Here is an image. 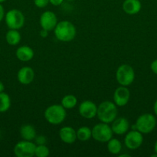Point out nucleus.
Instances as JSON below:
<instances>
[{
  "instance_id": "obj_1",
  "label": "nucleus",
  "mask_w": 157,
  "mask_h": 157,
  "mask_svg": "<svg viewBox=\"0 0 157 157\" xmlns=\"http://www.w3.org/2000/svg\"><path fill=\"white\" fill-rule=\"evenodd\" d=\"M55 36L62 42H69L75 38L76 35V29L71 21L67 20L58 21L55 29Z\"/></svg>"
},
{
  "instance_id": "obj_2",
  "label": "nucleus",
  "mask_w": 157,
  "mask_h": 157,
  "mask_svg": "<svg viewBox=\"0 0 157 157\" xmlns=\"http://www.w3.org/2000/svg\"><path fill=\"white\" fill-rule=\"evenodd\" d=\"M117 114L118 109L114 102L106 101L98 106L96 116L100 122L111 124L116 118Z\"/></svg>"
},
{
  "instance_id": "obj_3",
  "label": "nucleus",
  "mask_w": 157,
  "mask_h": 157,
  "mask_svg": "<svg viewBox=\"0 0 157 157\" xmlns=\"http://www.w3.org/2000/svg\"><path fill=\"white\" fill-rule=\"evenodd\" d=\"M156 126L155 117L152 113H143L137 118L132 130H137L143 134H149L154 130Z\"/></svg>"
},
{
  "instance_id": "obj_4",
  "label": "nucleus",
  "mask_w": 157,
  "mask_h": 157,
  "mask_svg": "<svg viewBox=\"0 0 157 157\" xmlns=\"http://www.w3.org/2000/svg\"><path fill=\"white\" fill-rule=\"evenodd\" d=\"M45 119L52 125H58L66 117V110L60 104H53L46 109L44 112Z\"/></svg>"
},
{
  "instance_id": "obj_5",
  "label": "nucleus",
  "mask_w": 157,
  "mask_h": 157,
  "mask_svg": "<svg viewBox=\"0 0 157 157\" xmlns=\"http://www.w3.org/2000/svg\"><path fill=\"white\" fill-rule=\"evenodd\" d=\"M115 78L120 85L128 87L131 85L135 80L134 69L129 64H122L115 72Z\"/></svg>"
},
{
  "instance_id": "obj_6",
  "label": "nucleus",
  "mask_w": 157,
  "mask_h": 157,
  "mask_svg": "<svg viewBox=\"0 0 157 157\" xmlns=\"http://www.w3.org/2000/svg\"><path fill=\"white\" fill-rule=\"evenodd\" d=\"M113 132L109 124L99 123L92 127V137L99 143H107L113 136Z\"/></svg>"
},
{
  "instance_id": "obj_7",
  "label": "nucleus",
  "mask_w": 157,
  "mask_h": 157,
  "mask_svg": "<svg viewBox=\"0 0 157 157\" xmlns=\"http://www.w3.org/2000/svg\"><path fill=\"white\" fill-rule=\"evenodd\" d=\"M5 21L9 29H22L25 24V16L18 9H11L5 15Z\"/></svg>"
},
{
  "instance_id": "obj_8",
  "label": "nucleus",
  "mask_w": 157,
  "mask_h": 157,
  "mask_svg": "<svg viewBox=\"0 0 157 157\" xmlns=\"http://www.w3.org/2000/svg\"><path fill=\"white\" fill-rule=\"evenodd\" d=\"M36 145L29 140L19 141L14 147V154L17 157H32L35 156Z\"/></svg>"
},
{
  "instance_id": "obj_9",
  "label": "nucleus",
  "mask_w": 157,
  "mask_h": 157,
  "mask_svg": "<svg viewBox=\"0 0 157 157\" xmlns=\"http://www.w3.org/2000/svg\"><path fill=\"white\" fill-rule=\"evenodd\" d=\"M143 143V134L137 130H132L126 133L124 144L129 150L139 148Z\"/></svg>"
},
{
  "instance_id": "obj_10",
  "label": "nucleus",
  "mask_w": 157,
  "mask_h": 157,
  "mask_svg": "<svg viewBox=\"0 0 157 157\" xmlns=\"http://www.w3.org/2000/svg\"><path fill=\"white\" fill-rule=\"evenodd\" d=\"M58 23L56 15L52 11H46L41 15L39 18V24L42 29L50 32L55 29Z\"/></svg>"
},
{
  "instance_id": "obj_11",
  "label": "nucleus",
  "mask_w": 157,
  "mask_h": 157,
  "mask_svg": "<svg viewBox=\"0 0 157 157\" xmlns=\"http://www.w3.org/2000/svg\"><path fill=\"white\" fill-rule=\"evenodd\" d=\"M96 104L92 101H84L79 104L78 107V113L85 119H92L97 114Z\"/></svg>"
},
{
  "instance_id": "obj_12",
  "label": "nucleus",
  "mask_w": 157,
  "mask_h": 157,
  "mask_svg": "<svg viewBox=\"0 0 157 157\" xmlns=\"http://www.w3.org/2000/svg\"><path fill=\"white\" fill-rule=\"evenodd\" d=\"M130 91L127 87L121 86L117 87L113 94V102L117 107H124L129 103Z\"/></svg>"
},
{
  "instance_id": "obj_13",
  "label": "nucleus",
  "mask_w": 157,
  "mask_h": 157,
  "mask_svg": "<svg viewBox=\"0 0 157 157\" xmlns=\"http://www.w3.org/2000/svg\"><path fill=\"white\" fill-rule=\"evenodd\" d=\"M129 122L126 118L119 117L112 121L111 128L114 134L124 135L129 131Z\"/></svg>"
},
{
  "instance_id": "obj_14",
  "label": "nucleus",
  "mask_w": 157,
  "mask_h": 157,
  "mask_svg": "<svg viewBox=\"0 0 157 157\" xmlns=\"http://www.w3.org/2000/svg\"><path fill=\"white\" fill-rule=\"evenodd\" d=\"M35 78V72L33 69L28 66L20 68L17 73V79L20 84L28 85L33 81Z\"/></svg>"
},
{
  "instance_id": "obj_15",
  "label": "nucleus",
  "mask_w": 157,
  "mask_h": 157,
  "mask_svg": "<svg viewBox=\"0 0 157 157\" xmlns=\"http://www.w3.org/2000/svg\"><path fill=\"white\" fill-rule=\"evenodd\" d=\"M58 135H59L60 140L65 144H72L75 143L77 140L76 131L69 126L62 127L58 132Z\"/></svg>"
},
{
  "instance_id": "obj_16",
  "label": "nucleus",
  "mask_w": 157,
  "mask_h": 157,
  "mask_svg": "<svg viewBox=\"0 0 157 157\" xmlns=\"http://www.w3.org/2000/svg\"><path fill=\"white\" fill-rule=\"evenodd\" d=\"M142 9L140 0H125L123 3V9L128 15H135Z\"/></svg>"
},
{
  "instance_id": "obj_17",
  "label": "nucleus",
  "mask_w": 157,
  "mask_h": 157,
  "mask_svg": "<svg viewBox=\"0 0 157 157\" xmlns=\"http://www.w3.org/2000/svg\"><path fill=\"white\" fill-rule=\"evenodd\" d=\"M15 55L19 61L27 62L33 58L34 52L32 48H30L29 46L22 45L17 48L16 52H15Z\"/></svg>"
},
{
  "instance_id": "obj_18",
  "label": "nucleus",
  "mask_w": 157,
  "mask_h": 157,
  "mask_svg": "<svg viewBox=\"0 0 157 157\" xmlns=\"http://www.w3.org/2000/svg\"><path fill=\"white\" fill-rule=\"evenodd\" d=\"M20 136L25 140L32 141L36 136V131L33 126L30 124H25L20 128Z\"/></svg>"
},
{
  "instance_id": "obj_19",
  "label": "nucleus",
  "mask_w": 157,
  "mask_h": 157,
  "mask_svg": "<svg viewBox=\"0 0 157 157\" xmlns=\"http://www.w3.org/2000/svg\"><path fill=\"white\" fill-rule=\"evenodd\" d=\"M6 42L9 45L15 46L19 44L21 41V35L18 30L16 29H9L6 34Z\"/></svg>"
},
{
  "instance_id": "obj_20",
  "label": "nucleus",
  "mask_w": 157,
  "mask_h": 157,
  "mask_svg": "<svg viewBox=\"0 0 157 157\" xmlns=\"http://www.w3.org/2000/svg\"><path fill=\"white\" fill-rule=\"evenodd\" d=\"M107 150L111 154L118 155L122 150V143L115 138H112L107 142Z\"/></svg>"
},
{
  "instance_id": "obj_21",
  "label": "nucleus",
  "mask_w": 157,
  "mask_h": 157,
  "mask_svg": "<svg viewBox=\"0 0 157 157\" xmlns=\"http://www.w3.org/2000/svg\"><path fill=\"white\" fill-rule=\"evenodd\" d=\"M77 140L82 141V142H86L89 140L92 137V129L89 127H81L77 130L76 131Z\"/></svg>"
},
{
  "instance_id": "obj_22",
  "label": "nucleus",
  "mask_w": 157,
  "mask_h": 157,
  "mask_svg": "<svg viewBox=\"0 0 157 157\" xmlns=\"http://www.w3.org/2000/svg\"><path fill=\"white\" fill-rule=\"evenodd\" d=\"M77 98L72 94H67L64 96L62 99L61 105L66 110H71L77 105Z\"/></svg>"
},
{
  "instance_id": "obj_23",
  "label": "nucleus",
  "mask_w": 157,
  "mask_h": 157,
  "mask_svg": "<svg viewBox=\"0 0 157 157\" xmlns=\"http://www.w3.org/2000/svg\"><path fill=\"white\" fill-rule=\"evenodd\" d=\"M11 107V99L8 94L4 91L0 93V113H5Z\"/></svg>"
},
{
  "instance_id": "obj_24",
  "label": "nucleus",
  "mask_w": 157,
  "mask_h": 157,
  "mask_svg": "<svg viewBox=\"0 0 157 157\" xmlns=\"http://www.w3.org/2000/svg\"><path fill=\"white\" fill-rule=\"evenodd\" d=\"M49 155V149L44 145H36L35 150V156L37 157H46Z\"/></svg>"
},
{
  "instance_id": "obj_25",
  "label": "nucleus",
  "mask_w": 157,
  "mask_h": 157,
  "mask_svg": "<svg viewBox=\"0 0 157 157\" xmlns=\"http://www.w3.org/2000/svg\"><path fill=\"white\" fill-rule=\"evenodd\" d=\"M34 4L37 8L43 9L49 4V0H33Z\"/></svg>"
},
{
  "instance_id": "obj_26",
  "label": "nucleus",
  "mask_w": 157,
  "mask_h": 157,
  "mask_svg": "<svg viewBox=\"0 0 157 157\" xmlns=\"http://www.w3.org/2000/svg\"><path fill=\"white\" fill-rule=\"evenodd\" d=\"M34 140H35V144H36V145H44V144H46V142H47L46 137L45 136H42V135L38 136H36Z\"/></svg>"
},
{
  "instance_id": "obj_27",
  "label": "nucleus",
  "mask_w": 157,
  "mask_h": 157,
  "mask_svg": "<svg viewBox=\"0 0 157 157\" xmlns=\"http://www.w3.org/2000/svg\"><path fill=\"white\" fill-rule=\"evenodd\" d=\"M150 69L154 74L157 75V59L154 60L150 64Z\"/></svg>"
},
{
  "instance_id": "obj_28",
  "label": "nucleus",
  "mask_w": 157,
  "mask_h": 157,
  "mask_svg": "<svg viewBox=\"0 0 157 157\" xmlns=\"http://www.w3.org/2000/svg\"><path fill=\"white\" fill-rule=\"evenodd\" d=\"M63 2H64V0H49V3L54 6H61Z\"/></svg>"
},
{
  "instance_id": "obj_29",
  "label": "nucleus",
  "mask_w": 157,
  "mask_h": 157,
  "mask_svg": "<svg viewBox=\"0 0 157 157\" xmlns=\"http://www.w3.org/2000/svg\"><path fill=\"white\" fill-rule=\"evenodd\" d=\"M5 9L3 6L2 5V3H0V22L3 20V18H5Z\"/></svg>"
},
{
  "instance_id": "obj_30",
  "label": "nucleus",
  "mask_w": 157,
  "mask_h": 157,
  "mask_svg": "<svg viewBox=\"0 0 157 157\" xmlns=\"http://www.w3.org/2000/svg\"><path fill=\"white\" fill-rule=\"evenodd\" d=\"M48 32H49L48 31L42 29L41 32H40V35H41V37H42V38H46V37L48 36Z\"/></svg>"
},
{
  "instance_id": "obj_31",
  "label": "nucleus",
  "mask_w": 157,
  "mask_h": 157,
  "mask_svg": "<svg viewBox=\"0 0 157 157\" xmlns=\"http://www.w3.org/2000/svg\"><path fill=\"white\" fill-rule=\"evenodd\" d=\"M153 111L154 113L155 114V116H157V100L155 101L153 104Z\"/></svg>"
},
{
  "instance_id": "obj_32",
  "label": "nucleus",
  "mask_w": 157,
  "mask_h": 157,
  "mask_svg": "<svg viewBox=\"0 0 157 157\" xmlns=\"http://www.w3.org/2000/svg\"><path fill=\"white\" fill-rule=\"evenodd\" d=\"M5 90V86H4V84H3L2 82L1 81H0V93L1 92H3Z\"/></svg>"
},
{
  "instance_id": "obj_33",
  "label": "nucleus",
  "mask_w": 157,
  "mask_h": 157,
  "mask_svg": "<svg viewBox=\"0 0 157 157\" xmlns=\"http://www.w3.org/2000/svg\"><path fill=\"white\" fill-rule=\"evenodd\" d=\"M154 152L155 153H157V140L155 141V144H154Z\"/></svg>"
},
{
  "instance_id": "obj_34",
  "label": "nucleus",
  "mask_w": 157,
  "mask_h": 157,
  "mask_svg": "<svg viewBox=\"0 0 157 157\" xmlns=\"http://www.w3.org/2000/svg\"><path fill=\"white\" fill-rule=\"evenodd\" d=\"M119 157H123V156L129 157V156H130V155H129V154H121V155H119Z\"/></svg>"
},
{
  "instance_id": "obj_35",
  "label": "nucleus",
  "mask_w": 157,
  "mask_h": 157,
  "mask_svg": "<svg viewBox=\"0 0 157 157\" xmlns=\"http://www.w3.org/2000/svg\"><path fill=\"white\" fill-rule=\"evenodd\" d=\"M6 1H7V0H0V3H2V2H5Z\"/></svg>"
},
{
  "instance_id": "obj_36",
  "label": "nucleus",
  "mask_w": 157,
  "mask_h": 157,
  "mask_svg": "<svg viewBox=\"0 0 157 157\" xmlns=\"http://www.w3.org/2000/svg\"><path fill=\"white\" fill-rule=\"evenodd\" d=\"M66 1H69V2H72V1H75V0H66Z\"/></svg>"
},
{
  "instance_id": "obj_37",
  "label": "nucleus",
  "mask_w": 157,
  "mask_h": 157,
  "mask_svg": "<svg viewBox=\"0 0 157 157\" xmlns=\"http://www.w3.org/2000/svg\"><path fill=\"white\" fill-rule=\"evenodd\" d=\"M0 52H1V48H0Z\"/></svg>"
}]
</instances>
